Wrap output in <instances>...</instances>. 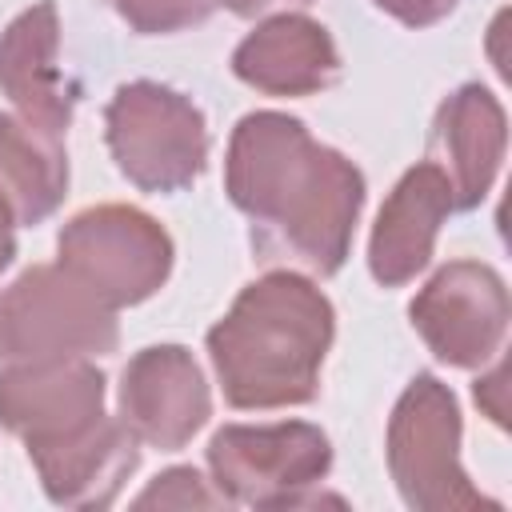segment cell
Masks as SVG:
<instances>
[{
    "label": "cell",
    "instance_id": "ac0fdd59",
    "mask_svg": "<svg viewBox=\"0 0 512 512\" xmlns=\"http://www.w3.org/2000/svg\"><path fill=\"white\" fill-rule=\"evenodd\" d=\"M116 16L144 36H168L184 32L192 24H204L216 8V0H108Z\"/></svg>",
    "mask_w": 512,
    "mask_h": 512
},
{
    "label": "cell",
    "instance_id": "7402d4cb",
    "mask_svg": "<svg viewBox=\"0 0 512 512\" xmlns=\"http://www.w3.org/2000/svg\"><path fill=\"white\" fill-rule=\"evenodd\" d=\"M16 220H12V212H8V204L0 200V272L12 264V256H16Z\"/></svg>",
    "mask_w": 512,
    "mask_h": 512
},
{
    "label": "cell",
    "instance_id": "9c48e42d",
    "mask_svg": "<svg viewBox=\"0 0 512 512\" xmlns=\"http://www.w3.org/2000/svg\"><path fill=\"white\" fill-rule=\"evenodd\" d=\"M104 372L88 356H56L4 364L0 372V424L24 440L28 456L60 448L92 432L104 412Z\"/></svg>",
    "mask_w": 512,
    "mask_h": 512
},
{
    "label": "cell",
    "instance_id": "ffe728a7",
    "mask_svg": "<svg viewBox=\"0 0 512 512\" xmlns=\"http://www.w3.org/2000/svg\"><path fill=\"white\" fill-rule=\"evenodd\" d=\"M504 376H508V368L500 364L492 376L476 380V404H480L496 424H504Z\"/></svg>",
    "mask_w": 512,
    "mask_h": 512
},
{
    "label": "cell",
    "instance_id": "6da1fadb",
    "mask_svg": "<svg viewBox=\"0 0 512 512\" xmlns=\"http://www.w3.org/2000/svg\"><path fill=\"white\" fill-rule=\"evenodd\" d=\"M224 192L252 220L260 244L288 252L316 276L344 268L364 208V172L316 144L288 112H248L232 128Z\"/></svg>",
    "mask_w": 512,
    "mask_h": 512
},
{
    "label": "cell",
    "instance_id": "9a60e30c",
    "mask_svg": "<svg viewBox=\"0 0 512 512\" xmlns=\"http://www.w3.org/2000/svg\"><path fill=\"white\" fill-rule=\"evenodd\" d=\"M140 440L124 428L120 416H104L92 432L60 444V448H48V452H36L28 456L40 484H44V496L60 508H108L124 480L136 472L140 464Z\"/></svg>",
    "mask_w": 512,
    "mask_h": 512
},
{
    "label": "cell",
    "instance_id": "d6986e66",
    "mask_svg": "<svg viewBox=\"0 0 512 512\" xmlns=\"http://www.w3.org/2000/svg\"><path fill=\"white\" fill-rule=\"evenodd\" d=\"M372 4L408 28H428V24H440L460 0H372Z\"/></svg>",
    "mask_w": 512,
    "mask_h": 512
},
{
    "label": "cell",
    "instance_id": "e0dca14e",
    "mask_svg": "<svg viewBox=\"0 0 512 512\" xmlns=\"http://www.w3.org/2000/svg\"><path fill=\"white\" fill-rule=\"evenodd\" d=\"M132 508H232V500L196 468L176 464L160 472L140 496H132Z\"/></svg>",
    "mask_w": 512,
    "mask_h": 512
},
{
    "label": "cell",
    "instance_id": "5bb4252c",
    "mask_svg": "<svg viewBox=\"0 0 512 512\" xmlns=\"http://www.w3.org/2000/svg\"><path fill=\"white\" fill-rule=\"evenodd\" d=\"M432 148L448 160L436 164L452 184V208H476L492 192L508 148V116L500 100L484 84H460L436 112Z\"/></svg>",
    "mask_w": 512,
    "mask_h": 512
},
{
    "label": "cell",
    "instance_id": "7c38bea8",
    "mask_svg": "<svg viewBox=\"0 0 512 512\" xmlns=\"http://www.w3.org/2000/svg\"><path fill=\"white\" fill-rule=\"evenodd\" d=\"M452 212V184L436 160L408 168L376 212L368 236V272L384 288L416 280L436 248L440 224Z\"/></svg>",
    "mask_w": 512,
    "mask_h": 512
},
{
    "label": "cell",
    "instance_id": "44dd1931",
    "mask_svg": "<svg viewBox=\"0 0 512 512\" xmlns=\"http://www.w3.org/2000/svg\"><path fill=\"white\" fill-rule=\"evenodd\" d=\"M216 4H224L232 16L252 20V16H264V12H272V8H308L312 0H216Z\"/></svg>",
    "mask_w": 512,
    "mask_h": 512
},
{
    "label": "cell",
    "instance_id": "7a4b0ae2",
    "mask_svg": "<svg viewBox=\"0 0 512 512\" xmlns=\"http://www.w3.org/2000/svg\"><path fill=\"white\" fill-rule=\"evenodd\" d=\"M332 336V300L308 276L276 268L244 284L208 328V360L232 408H296L316 400Z\"/></svg>",
    "mask_w": 512,
    "mask_h": 512
},
{
    "label": "cell",
    "instance_id": "277c9868",
    "mask_svg": "<svg viewBox=\"0 0 512 512\" xmlns=\"http://www.w3.org/2000/svg\"><path fill=\"white\" fill-rule=\"evenodd\" d=\"M212 484L248 508H308L344 504L316 492L332 468L328 436L308 420L284 424H224L208 440Z\"/></svg>",
    "mask_w": 512,
    "mask_h": 512
},
{
    "label": "cell",
    "instance_id": "30bf717a",
    "mask_svg": "<svg viewBox=\"0 0 512 512\" xmlns=\"http://www.w3.org/2000/svg\"><path fill=\"white\" fill-rule=\"evenodd\" d=\"M124 428L160 452H180L212 416V392L184 344L140 348L120 372Z\"/></svg>",
    "mask_w": 512,
    "mask_h": 512
},
{
    "label": "cell",
    "instance_id": "2e32d148",
    "mask_svg": "<svg viewBox=\"0 0 512 512\" xmlns=\"http://www.w3.org/2000/svg\"><path fill=\"white\" fill-rule=\"evenodd\" d=\"M68 196V152L64 140H52L28 128L20 116L0 112V200L16 224L48 220Z\"/></svg>",
    "mask_w": 512,
    "mask_h": 512
},
{
    "label": "cell",
    "instance_id": "3957f363",
    "mask_svg": "<svg viewBox=\"0 0 512 512\" xmlns=\"http://www.w3.org/2000/svg\"><path fill=\"white\" fill-rule=\"evenodd\" d=\"M460 408L444 380L420 372L400 392L388 416V472L400 500L412 512H500V500L484 496L460 464Z\"/></svg>",
    "mask_w": 512,
    "mask_h": 512
},
{
    "label": "cell",
    "instance_id": "8992f818",
    "mask_svg": "<svg viewBox=\"0 0 512 512\" xmlns=\"http://www.w3.org/2000/svg\"><path fill=\"white\" fill-rule=\"evenodd\" d=\"M116 344V308L60 264H32L0 292V364L108 356Z\"/></svg>",
    "mask_w": 512,
    "mask_h": 512
},
{
    "label": "cell",
    "instance_id": "ba28073f",
    "mask_svg": "<svg viewBox=\"0 0 512 512\" xmlns=\"http://www.w3.org/2000/svg\"><path fill=\"white\" fill-rule=\"evenodd\" d=\"M512 300L508 284L492 264L452 260L432 272V280L408 304V320L428 344V352L448 368L488 364L508 332Z\"/></svg>",
    "mask_w": 512,
    "mask_h": 512
},
{
    "label": "cell",
    "instance_id": "52a82bcc",
    "mask_svg": "<svg viewBox=\"0 0 512 512\" xmlns=\"http://www.w3.org/2000/svg\"><path fill=\"white\" fill-rule=\"evenodd\" d=\"M60 268H68L108 308L156 296L172 272V236L132 204H96L76 212L56 236Z\"/></svg>",
    "mask_w": 512,
    "mask_h": 512
},
{
    "label": "cell",
    "instance_id": "8fae6325",
    "mask_svg": "<svg viewBox=\"0 0 512 512\" xmlns=\"http://www.w3.org/2000/svg\"><path fill=\"white\" fill-rule=\"evenodd\" d=\"M60 52V16L56 0H36L0 32V88L16 104L20 120L52 140H64L72 128L76 92L56 64Z\"/></svg>",
    "mask_w": 512,
    "mask_h": 512
},
{
    "label": "cell",
    "instance_id": "5b68a950",
    "mask_svg": "<svg viewBox=\"0 0 512 512\" xmlns=\"http://www.w3.org/2000/svg\"><path fill=\"white\" fill-rule=\"evenodd\" d=\"M104 136L116 168L140 192H180L208 164L204 112L156 80L120 84L104 108Z\"/></svg>",
    "mask_w": 512,
    "mask_h": 512
},
{
    "label": "cell",
    "instance_id": "4fadbf2b",
    "mask_svg": "<svg viewBox=\"0 0 512 512\" xmlns=\"http://www.w3.org/2000/svg\"><path fill=\"white\" fill-rule=\"evenodd\" d=\"M232 72L264 96H316L336 84L340 52L320 20L280 12L236 44Z\"/></svg>",
    "mask_w": 512,
    "mask_h": 512
}]
</instances>
